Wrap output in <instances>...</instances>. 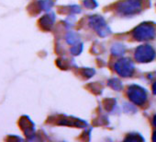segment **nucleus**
I'll return each mask as SVG.
<instances>
[{
  "mask_svg": "<svg viewBox=\"0 0 156 142\" xmlns=\"http://www.w3.org/2000/svg\"><path fill=\"white\" fill-rule=\"evenodd\" d=\"M79 38L80 37L78 35V33H76L74 32H68L66 35V42L69 44H74L79 41Z\"/></svg>",
  "mask_w": 156,
  "mask_h": 142,
  "instance_id": "1a4fd4ad",
  "label": "nucleus"
},
{
  "mask_svg": "<svg viewBox=\"0 0 156 142\" xmlns=\"http://www.w3.org/2000/svg\"><path fill=\"white\" fill-rule=\"evenodd\" d=\"M108 85L115 91H120L122 89V83L120 82V80H119L117 79L110 80L108 81Z\"/></svg>",
  "mask_w": 156,
  "mask_h": 142,
  "instance_id": "9d476101",
  "label": "nucleus"
},
{
  "mask_svg": "<svg viewBox=\"0 0 156 142\" xmlns=\"http://www.w3.org/2000/svg\"><path fill=\"white\" fill-rule=\"evenodd\" d=\"M71 11L73 12V13H79L80 11H81V9H80V7L79 6H72L71 7Z\"/></svg>",
  "mask_w": 156,
  "mask_h": 142,
  "instance_id": "2eb2a0df",
  "label": "nucleus"
},
{
  "mask_svg": "<svg viewBox=\"0 0 156 142\" xmlns=\"http://www.w3.org/2000/svg\"><path fill=\"white\" fill-rule=\"evenodd\" d=\"M84 5L89 9H94L98 7V3L95 0H84Z\"/></svg>",
  "mask_w": 156,
  "mask_h": 142,
  "instance_id": "f8f14e48",
  "label": "nucleus"
},
{
  "mask_svg": "<svg viewBox=\"0 0 156 142\" xmlns=\"http://www.w3.org/2000/svg\"><path fill=\"white\" fill-rule=\"evenodd\" d=\"M152 92H153V94H156V82L153 83V85H152Z\"/></svg>",
  "mask_w": 156,
  "mask_h": 142,
  "instance_id": "dca6fc26",
  "label": "nucleus"
},
{
  "mask_svg": "<svg viewBox=\"0 0 156 142\" xmlns=\"http://www.w3.org/2000/svg\"><path fill=\"white\" fill-rule=\"evenodd\" d=\"M153 125L156 126V115H154V117H153Z\"/></svg>",
  "mask_w": 156,
  "mask_h": 142,
  "instance_id": "a211bd4d",
  "label": "nucleus"
},
{
  "mask_svg": "<svg viewBox=\"0 0 156 142\" xmlns=\"http://www.w3.org/2000/svg\"><path fill=\"white\" fill-rule=\"evenodd\" d=\"M115 70L117 71V73L120 75L121 77H130L133 74L134 71V65L132 61L129 58H123L119 60L115 65H114Z\"/></svg>",
  "mask_w": 156,
  "mask_h": 142,
  "instance_id": "423d86ee",
  "label": "nucleus"
},
{
  "mask_svg": "<svg viewBox=\"0 0 156 142\" xmlns=\"http://www.w3.org/2000/svg\"><path fill=\"white\" fill-rule=\"evenodd\" d=\"M152 141L156 142V131L153 133V136H152Z\"/></svg>",
  "mask_w": 156,
  "mask_h": 142,
  "instance_id": "f3484780",
  "label": "nucleus"
},
{
  "mask_svg": "<svg viewBox=\"0 0 156 142\" xmlns=\"http://www.w3.org/2000/svg\"><path fill=\"white\" fill-rule=\"evenodd\" d=\"M133 37L138 41L151 40L155 36V28L148 23H142L133 30Z\"/></svg>",
  "mask_w": 156,
  "mask_h": 142,
  "instance_id": "f257e3e1",
  "label": "nucleus"
},
{
  "mask_svg": "<svg viewBox=\"0 0 156 142\" xmlns=\"http://www.w3.org/2000/svg\"><path fill=\"white\" fill-rule=\"evenodd\" d=\"M89 24L100 37H106L110 33V29L108 28L105 20L101 16L95 15L90 17Z\"/></svg>",
  "mask_w": 156,
  "mask_h": 142,
  "instance_id": "20e7f679",
  "label": "nucleus"
},
{
  "mask_svg": "<svg viewBox=\"0 0 156 142\" xmlns=\"http://www.w3.org/2000/svg\"><path fill=\"white\" fill-rule=\"evenodd\" d=\"M53 3L50 0H46V1H42V9L44 10H49L51 7H52Z\"/></svg>",
  "mask_w": 156,
  "mask_h": 142,
  "instance_id": "4468645a",
  "label": "nucleus"
},
{
  "mask_svg": "<svg viewBox=\"0 0 156 142\" xmlns=\"http://www.w3.org/2000/svg\"><path fill=\"white\" fill-rule=\"evenodd\" d=\"M118 12L122 15H133L140 11V0H124L118 4Z\"/></svg>",
  "mask_w": 156,
  "mask_h": 142,
  "instance_id": "f03ea898",
  "label": "nucleus"
},
{
  "mask_svg": "<svg viewBox=\"0 0 156 142\" xmlns=\"http://www.w3.org/2000/svg\"><path fill=\"white\" fill-rule=\"evenodd\" d=\"M155 57V51L151 45H140L135 51V59L140 63L151 62Z\"/></svg>",
  "mask_w": 156,
  "mask_h": 142,
  "instance_id": "39448f33",
  "label": "nucleus"
},
{
  "mask_svg": "<svg viewBox=\"0 0 156 142\" xmlns=\"http://www.w3.org/2000/svg\"><path fill=\"white\" fill-rule=\"evenodd\" d=\"M53 21H54V15L51 14V15H46L42 19H41L40 23L44 30H50L53 24Z\"/></svg>",
  "mask_w": 156,
  "mask_h": 142,
  "instance_id": "0eeeda50",
  "label": "nucleus"
},
{
  "mask_svg": "<svg viewBox=\"0 0 156 142\" xmlns=\"http://www.w3.org/2000/svg\"><path fill=\"white\" fill-rule=\"evenodd\" d=\"M83 51V43H78V44H75L74 46H73L71 48V53L73 54V55H78L80 54Z\"/></svg>",
  "mask_w": 156,
  "mask_h": 142,
  "instance_id": "9b49d317",
  "label": "nucleus"
},
{
  "mask_svg": "<svg viewBox=\"0 0 156 142\" xmlns=\"http://www.w3.org/2000/svg\"><path fill=\"white\" fill-rule=\"evenodd\" d=\"M82 73L86 78H91V77H93L95 75L96 71L93 68H85V69H83Z\"/></svg>",
  "mask_w": 156,
  "mask_h": 142,
  "instance_id": "ddd939ff",
  "label": "nucleus"
},
{
  "mask_svg": "<svg viewBox=\"0 0 156 142\" xmlns=\"http://www.w3.org/2000/svg\"><path fill=\"white\" fill-rule=\"evenodd\" d=\"M128 97L129 98V100L137 104V105H141L145 103L146 99H147V93L146 91L139 86V85H130L128 89Z\"/></svg>",
  "mask_w": 156,
  "mask_h": 142,
  "instance_id": "7ed1b4c3",
  "label": "nucleus"
},
{
  "mask_svg": "<svg viewBox=\"0 0 156 142\" xmlns=\"http://www.w3.org/2000/svg\"><path fill=\"white\" fill-rule=\"evenodd\" d=\"M111 52L114 55H122L125 53V47L121 43H115L111 48Z\"/></svg>",
  "mask_w": 156,
  "mask_h": 142,
  "instance_id": "6e6552de",
  "label": "nucleus"
}]
</instances>
